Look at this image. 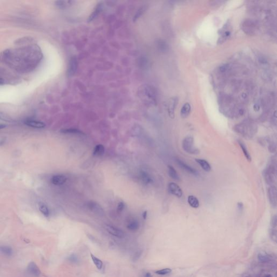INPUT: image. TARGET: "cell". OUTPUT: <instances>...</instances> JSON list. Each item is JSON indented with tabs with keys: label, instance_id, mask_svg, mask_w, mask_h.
Returning <instances> with one entry per match:
<instances>
[{
	"label": "cell",
	"instance_id": "cell-1",
	"mask_svg": "<svg viewBox=\"0 0 277 277\" xmlns=\"http://www.w3.org/2000/svg\"><path fill=\"white\" fill-rule=\"evenodd\" d=\"M5 62L21 72L33 70L42 58L39 47L28 46L15 49H8L3 53Z\"/></svg>",
	"mask_w": 277,
	"mask_h": 277
},
{
	"label": "cell",
	"instance_id": "cell-2",
	"mask_svg": "<svg viewBox=\"0 0 277 277\" xmlns=\"http://www.w3.org/2000/svg\"><path fill=\"white\" fill-rule=\"evenodd\" d=\"M138 95L144 102L150 104L157 103V91L154 87L150 85L144 84L140 86L138 90Z\"/></svg>",
	"mask_w": 277,
	"mask_h": 277
},
{
	"label": "cell",
	"instance_id": "cell-3",
	"mask_svg": "<svg viewBox=\"0 0 277 277\" xmlns=\"http://www.w3.org/2000/svg\"><path fill=\"white\" fill-rule=\"evenodd\" d=\"M234 130L238 133L243 136V137L250 138L257 132V126L251 121H245L236 126Z\"/></svg>",
	"mask_w": 277,
	"mask_h": 277
},
{
	"label": "cell",
	"instance_id": "cell-4",
	"mask_svg": "<svg viewBox=\"0 0 277 277\" xmlns=\"http://www.w3.org/2000/svg\"><path fill=\"white\" fill-rule=\"evenodd\" d=\"M241 28L243 30L249 35H254L259 30V26L257 22L252 20H246L244 21L241 25Z\"/></svg>",
	"mask_w": 277,
	"mask_h": 277
},
{
	"label": "cell",
	"instance_id": "cell-5",
	"mask_svg": "<svg viewBox=\"0 0 277 277\" xmlns=\"http://www.w3.org/2000/svg\"><path fill=\"white\" fill-rule=\"evenodd\" d=\"M182 147L186 152L190 154H198L199 150L194 146V139L192 137L188 136L186 137L182 142Z\"/></svg>",
	"mask_w": 277,
	"mask_h": 277
},
{
	"label": "cell",
	"instance_id": "cell-6",
	"mask_svg": "<svg viewBox=\"0 0 277 277\" xmlns=\"http://www.w3.org/2000/svg\"><path fill=\"white\" fill-rule=\"evenodd\" d=\"M276 169L274 165H270L265 171V181L271 186H274L276 183Z\"/></svg>",
	"mask_w": 277,
	"mask_h": 277
},
{
	"label": "cell",
	"instance_id": "cell-7",
	"mask_svg": "<svg viewBox=\"0 0 277 277\" xmlns=\"http://www.w3.org/2000/svg\"><path fill=\"white\" fill-rule=\"evenodd\" d=\"M169 193L176 196L178 198H181L183 196V190L180 187L175 183H170L168 185Z\"/></svg>",
	"mask_w": 277,
	"mask_h": 277
},
{
	"label": "cell",
	"instance_id": "cell-8",
	"mask_svg": "<svg viewBox=\"0 0 277 277\" xmlns=\"http://www.w3.org/2000/svg\"><path fill=\"white\" fill-rule=\"evenodd\" d=\"M231 30L230 28V26L228 23H227L223 27V28L220 30L219 35L220 37L219 39L218 42L220 44L224 42L226 40L229 38L231 35Z\"/></svg>",
	"mask_w": 277,
	"mask_h": 277
},
{
	"label": "cell",
	"instance_id": "cell-9",
	"mask_svg": "<svg viewBox=\"0 0 277 277\" xmlns=\"http://www.w3.org/2000/svg\"><path fill=\"white\" fill-rule=\"evenodd\" d=\"M176 164L178 165L180 167L181 169H183L184 171L187 172L188 173L193 174L194 176H198V173L197 171L194 168H193L192 167L190 166V165H188V164H186L185 162H183V160H181L178 159V158H176Z\"/></svg>",
	"mask_w": 277,
	"mask_h": 277
},
{
	"label": "cell",
	"instance_id": "cell-10",
	"mask_svg": "<svg viewBox=\"0 0 277 277\" xmlns=\"http://www.w3.org/2000/svg\"><path fill=\"white\" fill-rule=\"evenodd\" d=\"M105 228L106 231L113 236L117 237L118 238H123L125 236V233L121 229L117 227L111 226L109 225H106Z\"/></svg>",
	"mask_w": 277,
	"mask_h": 277
},
{
	"label": "cell",
	"instance_id": "cell-11",
	"mask_svg": "<svg viewBox=\"0 0 277 277\" xmlns=\"http://www.w3.org/2000/svg\"><path fill=\"white\" fill-rule=\"evenodd\" d=\"M268 197L269 199L270 204L273 207H276L277 206V188L275 186H271L268 189Z\"/></svg>",
	"mask_w": 277,
	"mask_h": 277
},
{
	"label": "cell",
	"instance_id": "cell-12",
	"mask_svg": "<svg viewBox=\"0 0 277 277\" xmlns=\"http://www.w3.org/2000/svg\"><path fill=\"white\" fill-rule=\"evenodd\" d=\"M27 272L29 275L35 277H39L41 275V271L35 263L31 262L27 267Z\"/></svg>",
	"mask_w": 277,
	"mask_h": 277
},
{
	"label": "cell",
	"instance_id": "cell-13",
	"mask_svg": "<svg viewBox=\"0 0 277 277\" xmlns=\"http://www.w3.org/2000/svg\"><path fill=\"white\" fill-rule=\"evenodd\" d=\"M67 180V177L62 174L55 175L51 179V182L54 185H62L65 183Z\"/></svg>",
	"mask_w": 277,
	"mask_h": 277
},
{
	"label": "cell",
	"instance_id": "cell-14",
	"mask_svg": "<svg viewBox=\"0 0 277 277\" xmlns=\"http://www.w3.org/2000/svg\"><path fill=\"white\" fill-rule=\"evenodd\" d=\"M169 102V105H168L169 113L171 117L174 118V110L176 108L177 104L178 103V99L176 97H173V98H172Z\"/></svg>",
	"mask_w": 277,
	"mask_h": 277
},
{
	"label": "cell",
	"instance_id": "cell-15",
	"mask_svg": "<svg viewBox=\"0 0 277 277\" xmlns=\"http://www.w3.org/2000/svg\"><path fill=\"white\" fill-rule=\"evenodd\" d=\"M24 123L29 127L36 128H44L46 126L45 123L42 122L33 120H27L24 122Z\"/></svg>",
	"mask_w": 277,
	"mask_h": 277
},
{
	"label": "cell",
	"instance_id": "cell-16",
	"mask_svg": "<svg viewBox=\"0 0 277 277\" xmlns=\"http://www.w3.org/2000/svg\"><path fill=\"white\" fill-rule=\"evenodd\" d=\"M258 259L260 263L268 264L272 261L273 259L271 255L266 253L261 252L259 253L258 255Z\"/></svg>",
	"mask_w": 277,
	"mask_h": 277
},
{
	"label": "cell",
	"instance_id": "cell-17",
	"mask_svg": "<svg viewBox=\"0 0 277 277\" xmlns=\"http://www.w3.org/2000/svg\"><path fill=\"white\" fill-rule=\"evenodd\" d=\"M77 67V62L76 58H73L71 59L68 68V74L70 76H72L75 74Z\"/></svg>",
	"mask_w": 277,
	"mask_h": 277
},
{
	"label": "cell",
	"instance_id": "cell-18",
	"mask_svg": "<svg viewBox=\"0 0 277 277\" xmlns=\"http://www.w3.org/2000/svg\"><path fill=\"white\" fill-rule=\"evenodd\" d=\"M190 111H191V106H190V104H188V103H186L184 104L181 109L180 115L181 118L185 119L188 117V116L190 114Z\"/></svg>",
	"mask_w": 277,
	"mask_h": 277
},
{
	"label": "cell",
	"instance_id": "cell-19",
	"mask_svg": "<svg viewBox=\"0 0 277 277\" xmlns=\"http://www.w3.org/2000/svg\"><path fill=\"white\" fill-rule=\"evenodd\" d=\"M195 161L205 171L210 172L211 170V167L210 164L206 160L202 159H195Z\"/></svg>",
	"mask_w": 277,
	"mask_h": 277
},
{
	"label": "cell",
	"instance_id": "cell-20",
	"mask_svg": "<svg viewBox=\"0 0 277 277\" xmlns=\"http://www.w3.org/2000/svg\"><path fill=\"white\" fill-rule=\"evenodd\" d=\"M187 201L190 206L193 208H197L199 207L200 205L199 201L197 198L194 195H189L187 198Z\"/></svg>",
	"mask_w": 277,
	"mask_h": 277
},
{
	"label": "cell",
	"instance_id": "cell-21",
	"mask_svg": "<svg viewBox=\"0 0 277 277\" xmlns=\"http://www.w3.org/2000/svg\"><path fill=\"white\" fill-rule=\"evenodd\" d=\"M168 173H169V176L174 180H180V178L179 175L173 167L172 166H168Z\"/></svg>",
	"mask_w": 277,
	"mask_h": 277
},
{
	"label": "cell",
	"instance_id": "cell-22",
	"mask_svg": "<svg viewBox=\"0 0 277 277\" xmlns=\"http://www.w3.org/2000/svg\"><path fill=\"white\" fill-rule=\"evenodd\" d=\"M238 142L239 145L240 147L241 148L242 151L243 152V154H244V155H245L246 159L248 160V162H251V160H252L251 155L250 154V153L248 152V150H247V148L245 144L243 141H241V140H238Z\"/></svg>",
	"mask_w": 277,
	"mask_h": 277
},
{
	"label": "cell",
	"instance_id": "cell-23",
	"mask_svg": "<svg viewBox=\"0 0 277 277\" xmlns=\"http://www.w3.org/2000/svg\"><path fill=\"white\" fill-rule=\"evenodd\" d=\"M89 207L91 210H93L94 212H96L98 214L102 215L104 213V211L102 207L96 202H90L89 204Z\"/></svg>",
	"mask_w": 277,
	"mask_h": 277
},
{
	"label": "cell",
	"instance_id": "cell-24",
	"mask_svg": "<svg viewBox=\"0 0 277 277\" xmlns=\"http://www.w3.org/2000/svg\"><path fill=\"white\" fill-rule=\"evenodd\" d=\"M0 252L3 254V255L7 256V257H10L13 254L12 248H11L10 246H5V245L0 246Z\"/></svg>",
	"mask_w": 277,
	"mask_h": 277
},
{
	"label": "cell",
	"instance_id": "cell-25",
	"mask_svg": "<svg viewBox=\"0 0 277 277\" xmlns=\"http://www.w3.org/2000/svg\"><path fill=\"white\" fill-rule=\"evenodd\" d=\"M105 153V148L102 145H98L95 147L93 151V155L96 157L102 155Z\"/></svg>",
	"mask_w": 277,
	"mask_h": 277
},
{
	"label": "cell",
	"instance_id": "cell-26",
	"mask_svg": "<svg viewBox=\"0 0 277 277\" xmlns=\"http://www.w3.org/2000/svg\"><path fill=\"white\" fill-rule=\"evenodd\" d=\"M74 1H59L56 2V5L58 8L63 9L72 5Z\"/></svg>",
	"mask_w": 277,
	"mask_h": 277
},
{
	"label": "cell",
	"instance_id": "cell-27",
	"mask_svg": "<svg viewBox=\"0 0 277 277\" xmlns=\"http://www.w3.org/2000/svg\"><path fill=\"white\" fill-rule=\"evenodd\" d=\"M140 177L141 180L145 184H148L151 183L152 182V179L151 177L146 172L142 171L140 173Z\"/></svg>",
	"mask_w": 277,
	"mask_h": 277
},
{
	"label": "cell",
	"instance_id": "cell-28",
	"mask_svg": "<svg viewBox=\"0 0 277 277\" xmlns=\"http://www.w3.org/2000/svg\"><path fill=\"white\" fill-rule=\"evenodd\" d=\"M91 257L92 261L94 263V265H95L96 268L99 270H101L103 266V262L100 259L97 258L95 255H93V254H91Z\"/></svg>",
	"mask_w": 277,
	"mask_h": 277
},
{
	"label": "cell",
	"instance_id": "cell-29",
	"mask_svg": "<svg viewBox=\"0 0 277 277\" xmlns=\"http://www.w3.org/2000/svg\"><path fill=\"white\" fill-rule=\"evenodd\" d=\"M127 227L130 231H135L139 228V224L137 220H132L128 224Z\"/></svg>",
	"mask_w": 277,
	"mask_h": 277
},
{
	"label": "cell",
	"instance_id": "cell-30",
	"mask_svg": "<svg viewBox=\"0 0 277 277\" xmlns=\"http://www.w3.org/2000/svg\"><path fill=\"white\" fill-rule=\"evenodd\" d=\"M39 210L45 217H48L49 215L48 208L44 203L40 202L39 204Z\"/></svg>",
	"mask_w": 277,
	"mask_h": 277
},
{
	"label": "cell",
	"instance_id": "cell-31",
	"mask_svg": "<svg viewBox=\"0 0 277 277\" xmlns=\"http://www.w3.org/2000/svg\"><path fill=\"white\" fill-rule=\"evenodd\" d=\"M101 9H102V5H101V4H99L97 5V8L95 10V11L93 12V14L89 17L88 21H91L93 20H94L95 17H97V16L99 14V12H101Z\"/></svg>",
	"mask_w": 277,
	"mask_h": 277
},
{
	"label": "cell",
	"instance_id": "cell-32",
	"mask_svg": "<svg viewBox=\"0 0 277 277\" xmlns=\"http://www.w3.org/2000/svg\"><path fill=\"white\" fill-rule=\"evenodd\" d=\"M270 236L271 240L273 242H275V243H276L277 241V230H276V229L271 228V229H270Z\"/></svg>",
	"mask_w": 277,
	"mask_h": 277
},
{
	"label": "cell",
	"instance_id": "cell-33",
	"mask_svg": "<svg viewBox=\"0 0 277 277\" xmlns=\"http://www.w3.org/2000/svg\"><path fill=\"white\" fill-rule=\"evenodd\" d=\"M172 270L170 268H164L162 270H158L155 272V273L159 275H166L171 272Z\"/></svg>",
	"mask_w": 277,
	"mask_h": 277
},
{
	"label": "cell",
	"instance_id": "cell-34",
	"mask_svg": "<svg viewBox=\"0 0 277 277\" xmlns=\"http://www.w3.org/2000/svg\"><path fill=\"white\" fill-rule=\"evenodd\" d=\"M159 48L161 49V51H166L168 49V46L166 43H165L164 41H160L158 42Z\"/></svg>",
	"mask_w": 277,
	"mask_h": 277
},
{
	"label": "cell",
	"instance_id": "cell-35",
	"mask_svg": "<svg viewBox=\"0 0 277 277\" xmlns=\"http://www.w3.org/2000/svg\"><path fill=\"white\" fill-rule=\"evenodd\" d=\"M62 132L63 133H69V134H81L82 133L80 131V130H75V129H66V130H62Z\"/></svg>",
	"mask_w": 277,
	"mask_h": 277
},
{
	"label": "cell",
	"instance_id": "cell-36",
	"mask_svg": "<svg viewBox=\"0 0 277 277\" xmlns=\"http://www.w3.org/2000/svg\"><path fill=\"white\" fill-rule=\"evenodd\" d=\"M68 260H69L70 263H74V264L76 263V264L78 262L79 259H78V258H77L76 255H75V254H72L68 257Z\"/></svg>",
	"mask_w": 277,
	"mask_h": 277
},
{
	"label": "cell",
	"instance_id": "cell-37",
	"mask_svg": "<svg viewBox=\"0 0 277 277\" xmlns=\"http://www.w3.org/2000/svg\"><path fill=\"white\" fill-rule=\"evenodd\" d=\"M142 253V250H137V251L134 254L133 257V260H134V261H137V260H138V259L140 258V257L141 256Z\"/></svg>",
	"mask_w": 277,
	"mask_h": 277
},
{
	"label": "cell",
	"instance_id": "cell-38",
	"mask_svg": "<svg viewBox=\"0 0 277 277\" xmlns=\"http://www.w3.org/2000/svg\"><path fill=\"white\" fill-rule=\"evenodd\" d=\"M277 225V217H276V215H274V216H273L272 219H271V227H272L271 228L276 229Z\"/></svg>",
	"mask_w": 277,
	"mask_h": 277
},
{
	"label": "cell",
	"instance_id": "cell-39",
	"mask_svg": "<svg viewBox=\"0 0 277 277\" xmlns=\"http://www.w3.org/2000/svg\"><path fill=\"white\" fill-rule=\"evenodd\" d=\"M145 7H141L140 8V9L138 10V12H137V14L135 15V17H134V20H137L139 17H140V15H142V13L144 12L145 11Z\"/></svg>",
	"mask_w": 277,
	"mask_h": 277
},
{
	"label": "cell",
	"instance_id": "cell-40",
	"mask_svg": "<svg viewBox=\"0 0 277 277\" xmlns=\"http://www.w3.org/2000/svg\"><path fill=\"white\" fill-rule=\"evenodd\" d=\"M0 119L3 120L7 121H10L12 119L8 117V116L5 115L4 114L0 113Z\"/></svg>",
	"mask_w": 277,
	"mask_h": 277
},
{
	"label": "cell",
	"instance_id": "cell-41",
	"mask_svg": "<svg viewBox=\"0 0 277 277\" xmlns=\"http://www.w3.org/2000/svg\"><path fill=\"white\" fill-rule=\"evenodd\" d=\"M124 207H125L124 203L123 202H119L118 205V207H117V210L119 212H121L124 209Z\"/></svg>",
	"mask_w": 277,
	"mask_h": 277
},
{
	"label": "cell",
	"instance_id": "cell-42",
	"mask_svg": "<svg viewBox=\"0 0 277 277\" xmlns=\"http://www.w3.org/2000/svg\"><path fill=\"white\" fill-rule=\"evenodd\" d=\"M238 208L239 211H241L242 210H243V204L241 202H239L238 203Z\"/></svg>",
	"mask_w": 277,
	"mask_h": 277
},
{
	"label": "cell",
	"instance_id": "cell-43",
	"mask_svg": "<svg viewBox=\"0 0 277 277\" xmlns=\"http://www.w3.org/2000/svg\"><path fill=\"white\" fill-rule=\"evenodd\" d=\"M144 277H152V275L151 273L146 272L144 275Z\"/></svg>",
	"mask_w": 277,
	"mask_h": 277
},
{
	"label": "cell",
	"instance_id": "cell-44",
	"mask_svg": "<svg viewBox=\"0 0 277 277\" xmlns=\"http://www.w3.org/2000/svg\"><path fill=\"white\" fill-rule=\"evenodd\" d=\"M3 84H5V80L0 77V85H2Z\"/></svg>",
	"mask_w": 277,
	"mask_h": 277
},
{
	"label": "cell",
	"instance_id": "cell-45",
	"mask_svg": "<svg viewBox=\"0 0 277 277\" xmlns=\"http://www.w3.org/2000/svg\"><path fill=\"white\" fill-rule=\"evenodd\" d=\"M147 211H145L144 212V213H143V218L144 219H146V217H147Z\"/></svg>",
	"mask_w": 277,
	"mask_h": 277
},
{
	"label": "cell",
	"instance_id": "cell-46",
	"mask_svg": "<svg viewBox=\"0 0 277 277\" xmlns=\"http://www.w3.org/2000/svg\"><path fill=\"white\" fill-rule=\"evenodd\" d=\"M5 127H6V125H5L0 124V130H1V129H3V128H5Z\"/></svg>",
	"mask_w": 277,
	"mask_h": 277
}]
</instances>
